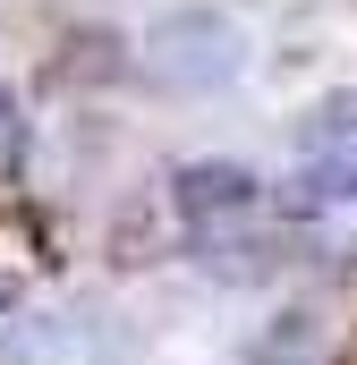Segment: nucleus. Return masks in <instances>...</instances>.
<instances>
[{
    "mask_svg": "<svg viewBox=\"0 0 357 365\" xmlns=\"http://www.w3.org/2000/svg\"><path fill=\"white\" fill-rule=\"evenodd\" d=\"M289 212H341V204H357V153H332V162H306L298 179H289V195H281Z\"/></svg>",
    "mask_w": 357,
    "mask_h": 365,
    "instance_id": "nucleus-3",
    "label": "nucleus"
},
{
    "mask_svg": "<svg viewBox=\"0 0 357 365\" xmlns=\"http://www.w3.org/2000/svg\"><path fill=\"white\" fill-rule=\"evenodd\" d=\"M9 306H17V280H9V272H0V314H9Z\"/></svg>",
    "mask_w": 357,
    "mask_h": 365,
    "instance_id": "nucleus-4",
    "label": "nucleus"
},
{
    "mask_svg": "<svg viewBox=\"0 0 357 365\" xmlns=\"http://www.w3.org/2000/svg\"><path fill=\"white\" fill-rule=\"evenodd\" d=\"M256 170H238V162H187L171 179V204L187 230H204V221H230V212H256Z\"/></svg>",
    "mask_w": 357,
    "mask_h": 365,
    "instance_id": "nucleus-2",
    "label": "nucleus"
},
{
    "mask_svg": "<svg viewBox=\"0 0 357 365\" xmlns=\"http://www.w3.org/2000/svg\"><path fill=\"white\" fill-rule=\"evenodd\" d=\"M145 51H154V77L162 86H187V93H213L238 77V26L221 17V9H171L154 34H145Z\"/></svg>",
    "mask_w": 357,
    "mask_h": 365,
    "instance_id": "nucleus-1",
    "label": "nucleus"
}]
</instances>
